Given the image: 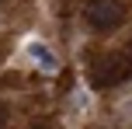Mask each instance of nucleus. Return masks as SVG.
Masks as SVG:
<instances>
[{
  "mask_svg": "<svg viewBox=\"0 0 132 129\" xmlns=\"http://www.w3.org/2000/svg\"><path fill=\"white\" fill-rule=\"evenodd\" d=\"M125 77H132V56L129 52H104L94 59L90 66V80L97 84V87H115V84H122Z\"/></svg>",
  "mask_w": 132,
  "mask_h": 129,
  "instance_id": "f257e3e1",
  "label": "nucleus"
},
{
  "mask_svg": "<svg viewBox=\"0 0 132 129\" xmlns=\"http://www.w3.org/2000/svg\"><path fill=\"white\" fill-rule=\"evenodd\" d=\"M87 25L94 28V32H115V28L125 21V7L118 4V0H90L84 11Z\"/></svg>",
  "mask_w": 132,
  "mask_h": 129,
  "instance_id": "f03ea898",
  "label": "nucleus"
},
{
  "mask_svg": "<svg viewBox=\"0 0 132 129\" xmlns=\"http://www.w3.org/2000/svg\"><path fill=\"white\" fill-rule=\"evenodd\" d=\"M28 52H31V59L38 63L42 70H56V56L49 52V49L42 45V42H31V45H28Z\"/></svg>",
  "mask_w": 132,
  "mask_h": 129,
  "instance_id": "7ed1b4c3",
  "label": "nucleus"
},
{
  "mask_svg": "<svg viewBox=\"0 0 132 129\" xmlns=\"http://www.w3.org/2000/svg\"><path fill=\"white\" fill-rule=\"evenodd\" d=\"M4 122H7V115H4V105H0V129H4Z\"/></svg>",
  "mask_w": 132,
  "mask_h": 129,
  "instance_id": "20e7f679",
  "label": "nucleus"
},
{
  "mask_svg": "<svg viewBox=\"0 0 132 129\" xmlns=\"http://www.w3.org/2000/svg\"><path fill=\"white\" fill-rule=\"evenodd\" d=\"M129 56H132V42H129Z\"/></svg>",
  "mask_w": 132,
  "mask_h": 129,
  "instance_id": "39448f33",
  "label": "nucleus"
}]
</instances>
